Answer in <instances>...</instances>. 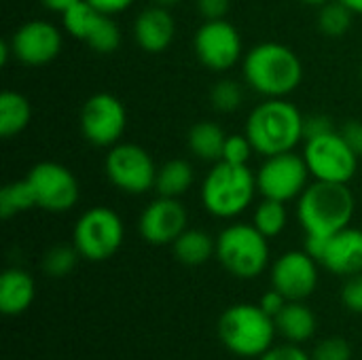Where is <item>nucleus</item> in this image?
Returning a JSON list of instances; mask_svg holds the SVG:
<instances>
[{
	"instance_id": "nucleus-1",
	"label": "nucleus",
	"mask_w": 362,
	"mask_h": 360,
	"mask_svg": "<svg viewBox=\"0 0 362 360\" xmlns=\"http://www.w3.org/2000/svg\"><path fill=\"white\" fill-rule=\"evenodd\" d=\"M242 74L246 85L257 93L265 98H286L301 85L303 66L291 47L261 42L244 55Z\"/></svg>"
},
{
	"instance_id": "nucleus-2",
	"label": "nucleus",
	"mask_w": 362,
	"mask_h": 360,
	"mask_svg": "<svg viewBox=\"0 0 362 360\" xmlns=\"http://www.w3.org/2000/svg\"><path fill=\"white\" fill-rule=\"evenodd\" d=\"M303 115L284 98H267L252 108L246 121V136L263 157L293 151L303 140Z\"/></svg>"
},
{
	"instance_id": "nucleus-3",
	"label": "nucleus",
	"mask_w": 362,
	"mask_h": 360,
	"mask_svg": "<svg viewBox=\"0 0 362 360\" xmlns=\"http://www.w3.org/2000/svg\"><path fill=\"white\" fill-rule=\"evenodd\" d=\"M354 208V195L348 185L316 180L299 195L297 221L305 236L331 238L333 233L350 227Z\"/></svg>"
},
{
	"instance_id": "nucleus-4",
	"label": "nucleus",
	"mask_w": 362,
	"mask_h": 360,
	"mask_svg": "<svg viewBox=\"0 0 362 360\" xmlns=\"http://www.w3.org/2000/svg\"><path fill=\"white\" fill-rule=\"evenodd\" d=\"M276 333L274 318L267 316L261 306L238 303L218 318V339L229 352L242 359L263 356L272 348Z\"/></svg>"
},
{
	"instance_id": "nucleus-5",
	"label": "nucleus",
	"mask_w": 362,
	"mask_h": 360,
	"mask_svg": "<svg viewBox=\"0 0 362 360\" xmlns=\"http://www.w3.org/2000/svg\"><path fill=\"white\" fill-rule=\"evenodd\" d=\"M257 176L248 166L216 161L202 185V204L216 219L242 214L255 199Z\"/></svg>"
},
{
	"instance_id": "nucleus-6",
	"label": "nucleus",
	"mask_w": 362,
	"mask_h": 360,
	"mask_svg": "<svg viewBox=\"0 0 362 360\" xmlns=\"http://www.w3.org/2000/svg\"><path fill=\"white\" fill-rule=\"evenodd\" d=\"M267 240L255 225H229L216 238V259L235 278H257L269 265Z\"/></svg>"
},
{
	"instance_id": "nucleus-7",
	"label": "nucleus",
	"mask_w": 362,
	"mask_h": 360,
	"mask_svg": "<svg viewBox=\"0 0 362 360\" xmlns=\"http://www.w3.org/2000/svg\"><path fill=\"white\" fill-rule=\"evenodd\" d=\"M125 227L121 216L106 206H93L85 210L72 233V244L87 261H106L123 246Z\"/></svg>"
},
{
	"instance_id": "nucleus-8",
	"label": "nucleus",
	"mask_w": 362,
	"mask_h": 360,
	"mask_svg": "<svg viewBox=\"0 0 362 360\" xmlns=\"http://www.w3.org/2000/svg\"><path fill=\"white\" fill-rule=\"evenodd\" d=\"M303 159L310 168V174L322 182L348 185L358 168V155L348 146L339 132L305 140Z\"/></svg>"
},
{
	"instance_id": "nucleus-9",
	"label": "nucleus",
	"mask_w": 362,
	"mask_h": 360,
	"mask_svg": "<svg viewBox=\"0 0 362 360\" xmlns=\"http://www.w3.org/2000/svg\"><path fill=\"white\" fill-rule=\"evenodd\" d=\"M104 168L110 185L127 195H142L155 189L157 166L153 157L138 144L117 142L110 146Z\"/></svg>"
},
{
	"instance_id": "nucleus-10",
	"label": "nucleus",
	"mask_w": 362,
	"mask_h": 360,
	"mask_svg": "<svg viewBox=\"0 0 362 360\" xmlns=\"http://www.w3.org/2000/svg\"><path fill=\"white\" fill-rule=\"evenodd\" d=\"M310 168L303 155H295L293 151L265 157V163L257 172V189L267 199L291 202L299 199V195L308 189Z\"/></svg>"
},
{
	"instance_id": "nucleus-11",
	"label": "nucleus",
	"mask_w": 362,
	"mask_h": 360,
	"mask_svg": "<svg viewBox=\"0 0 362 360\" xmlns=\"http://www.w3.org/2000/svg\"><path fill=\"white\" fill-rule=\"evenodd\" d=\"M81 134L93 146H115L125 127L127 112L119 98L112 93H95L81 108Z\"/></svg>"
},
{
	"instance_id": "nucleus-12",
	"label": "nucleus",
	"mask_w": 362,
	"mask_h": 360,
	"mask_svg": "<svg viewBox=\"0 0 362 360\" xmlns=\"http://www.w3.org/2000/svg\"><path fill=\"white\" fill-rule=\"evenodd\" d=\"M193 51L206 68L225 72L242 57V36L227 19L204 21L193 36Z\"/></svg>"
},
{
	"instance_id": "nucleus-13",
	"label": "nucleus",
	"mask_w": 362,
	"mask_h": 360,
	"mask_svg": "<svg viewBox=\"0 0 362 360\" xmlns=\"http://www.w3.org/2000/svg\"><path fill=\"white\" fill-rule=\"evenodd\" d=\"M36 208L47 212H68L78 202V180L74 174L55 161H40L28 172Z\"/></svg>"
},
{
	"instance_id": "nucleus-14",
	"label": "nucleus",
	"mask_w": 362,
	"mask_h": 360,
	"mask_svg": "<svg viewBox=\"0 0 362 360\" xmlns=\"http://www.w3.org/2000/svg\"><path fill=\"white\" fill-rule=\"evenodd\" d=\"M318 284V261L308 250L284 252L272 267V289L288 301L308 299Z\"/></svg>"
},
{
	"instance_id": "nucleus-15",
	"label": "nucleus",
	"mask_w": 362,
	"mask_h": 360,
	"mask_svg": "<svg viewBox=\"0 0 362 360\" xmlns=\"http://www.w3.org/2000/svg\"><path fill=\"white\" fill-rule=\"evenodd\" d=\"M13 57L25 66H45L53 62L62 51V32L42 19L25 21L11 36Z\"/></svg>"
},
{
	"instance_id": "nucleus-16",
	"label": "nucleus",
	"mask_w": 362,
	"mask_h": 360,
	"mask_svg": "<svg viewBox=\"0 0 362 360\" xmlns=\"http://www.w3.org/2000/svg\"><path fill=\"white\" fill-rule=\"evenodd\" d=\"M189 214L178 197L159 195L140 214V236L153 246L174 244L176 238L187 229Z\"/></svg>"
},
{
	"instance_id": "nucleus-17",
	"label": "nucleus",
	"mask_w": 362,
	"mask_h": 360,
	"mask_svg": "<svg viewBox=\"0 0 362 360\" xmlns=\"http://www.w3.org/2000/svg\"><path fill=\"white\" fill-rule=\"evenodd\" d=\"M318 263L337 276H356L362 272V229L346 227L325 240Z\"/></svg>"
},
{
	"instance_id": "nucleus-18",
	"label": "nucleus",
	"mask_w": 362,
	"mask_h": 360,
	"mask_svg": "<svg viewBox=\"0 0 362 360\" xmlns=\"http://www.w3.org/2000/svg\"><path fill=\"white\" fill-rule=\"evenodd\" d=\"M176 36V23L165 6L151 4L134 21V38L138 47L146 53L165 51Z\"/></svg>"
},
{
	"instance_id": "nucleus-19",
	"label": "nucleus",
	"mask_w": 362,
	"mask_h": 360,
	"mask_svg": "<svg viewBox=\"0 0 362 360\" xmlns=\"http://www.w3.org/2000/svg\"><path fill=\"white\" fill-rule=\"evenodd\" d=\"M36 295V284L25 269L11 267L0 276V312L6 316L23 314Z\"/></svg>"
},
{
	"instance_id": "nucleus-20",
	"label": "nucleus",
	"mask_w": 362,
	"mask_h": 360,
	"mask_svg": "<svg viewBox=\"0 0 362 360\" xmlns=\"http://www.w3.org/2000/svg\"><path fill=\"white\" fill-rule=\"evenodd\" d=\"M274 323L276 331L291 344H303L316 333V316L303 301H288Z\"/></svg>"
},
{
	"instance_id": "nucleus-21",
	"label": "nucleus",
	"mask_w": 362,
	"mask_h": 360,
	"mask_svg": "<svg viewBox=\"0 0 362 360\" xmlns=\"http://www.w3.org/2000/svg\"><path fill=\"white\" fill-rule=\"evenodd\" d=\"M225 140H227V134L214 121H199L187 134L191 153L202 161H214V163L221 161Z\"/></svg>"
},
{
	"instance_id": "nucleus-22",
	"label": "nucleus",
	"mask_w": 362,
	"mask_h": 360,
	"mask_svg": "<svg viewBox=\"0 0 362 360\" xmlns=\"http://www.w3.org/2000/svg\"><path fill=\"white\" fill-rule=\"evenodd\" d=\"M174 257L187 267L204 265L212 255H216V240H212L202 229H185L172 244Z\"/></svg>"
},
{
	"instance_id": "nucleus-23",
	"label": "nucleus",
	"mask_w": 362,
	"mask_h": 360,
	"mask_svg": "<svg viewBox=\"0 0 362 360\" xmlns=\"http://www.w3.org/2000/svg\"><path fill=\"white\" fill-rule=\"evenodd\" d=\"M32 119V106L25 95L17 91L0 93V136L4 140L21 134Z\"/></svg>"
},
{
	"instance_id": "nucleus-24",
	"label": "nucleus",
	"mask_w": 362,
	"mask_h": 360,
	"mask_svg": "<svg viewBox=\"0 0 362 360\" xmlns=\"http://www.w3.org/2000/svg\"><path fill=\"white\" fill-rule=\"evenodd\" d=\"M193 185V168L187 159H170L157 168L155 189L163 197H180Z\"/></svg>"
},
{
	"instance_id": "nucleus-25",
	"label": "nucleus",
	"mask_w": 362,
	"mask_h": 360,
	"mask_svg": "<svg viewBox=\"0 0 362 360\" xmlns=\"http://www.w3.org/2000/svg\"><path fill=\"white\" fill-rule=\"evenodd\" d=\"M102 11H98L93 4H89L87 0H78L76 4H72L68 11L62 13V23L68 30L70 36H74L76 40H87L89 34L95 30L98 21L102 19Z\"/></svg>"
},
{
	"instance_id": "nucleus-26",
	"label": "nucleus",
	"mask_w": 362,
	"mask_h": 360,
	"mask_svg": "<svg viewBox=\"0 0 362 360\" xmlns=\"http://www.w3.org/2000/svg\"><path fill=\"white\" fill-rule=\"evenodd\" d=\"M36 206V197L28 178L8 182L0 189V216L6 221L19 212H25Z\"/></svg>"
},
{
	"instance_id": "nucleus-27",
	"label": "nucleus",
	"mask_w": 362,
	"mask_h": 360,
	"mask_svg": "<svg viewBox=\"0 0 362 360\" xmlns=\"http://www.w3.org/2000/svg\"><path fill=\"white\" fill-rule=\"evenodd\" d=\"M288 221V212H286V204L278 202V199H263L257 210H255V221L252 225L265 236V238H276L284 231Z\"/></svg>"
},
{
	"instance_id": "nucleus-28",
	"label": "nucleus",
	"mask_w": 362,
	"mask_h": 360,
	"mask_svg": "<svg viewBox=\"0 0 362 360\" xmlns=\"http://www.w3.org/2000/svg\"><path fill=\"white\" fill-rule=\"evenodd\" d=\"M352 11L339 2V0H331L327 4L320 6L318 11V30L325 34V36H331V38H339L344 36L350 25H352Z\"/></svg>"
},
{
	"instance_id": "nucleus-29",
	"label": "nucleus",
	"mask_w": 362,
	"mask_h": 360,
	"mask_svg": "<svg viewBox=\"0 0 362 360\" xmlns=\"http://www.w3.org/2000/svg\"><path fill=\"white\" fill-rule=\"evenodd\" d=\"M78 250L76 246H68V244H55L53 248H49L42 257V272L51 278H64L68 276L78 261Z\"/></svg>"
},
{
	"instance_id": "nucleus-30",
	"label": "nucleus",
	"mask_w": 362,
	"mask_h": 360,
	"mask_svg": "<svg viewBox=\"0 0 362 360\" xmlns=\"http://www.w3.org/2000/svg\"><path fill=\"white\" fill-rule=\"evenodd\" d=\"M95 53H112L115 49H119L121 45V30L117 25V21L112 19V15H102V19L98 21L95 30L89 34V38L85 40Z\"/></svg>"
},
{
	"instance_id": "nucleus-31",
	"label": "nucleus",
	"mask_w": 362,
	"mask_h": 360,
	"mask_svg": "<svg viewBox=\"0 0 362 360\" xmlns=\"http://www.w3.org/2000/svg\"><path fill=\"white\" fill-rule=\"evenodd\" d=\"M244 100V91L242 85L233 79H221L218 83H214L212 91H210V102L212 108L216 112H235L240 108Z\"/></svg>"
},
{
	"instance_id": "nucleus-32",
	"label": "nucleus",
	"mask_w": 362,
	"mask_h": 360,
	"mask_svg": "<svg viewBox=\"0 0 362 360\" xmlns=\"http://www.w3.org/2000/svg\"><path fill=\"white\" fill-rule=\"evenodd\" d=\"M255 146L248 140L246 134H231L225 140V149H223V159L227 163H238V166H248V159L252 155Z\"/></svg>"
},
{
	"instance_id": "nucleus-33",
	"label": "nucleus",
	"mask_w": 362,
	"mask_h": 360,
	"mask_svg": "<svg viewBox=\"0 0 362 360\" xmlns=\"http://www.w3.org/2000/svg\"><path fill=\"white\" fill-rule=\"evenodd\" d=\"M312 360H352V348L341 337H327L314 348Z\"/></svg>"
},
{
	"instance_id": "nucleus-34",
	"label": "nucleus",
	"mask_w": 362,
	"mask_h": 360,
	"mask_svg": "<svg viewBox=\"0 0 362 360\" xmlns=\"http://www.w3.org/2000/svg\"><path fill=\"white\" fill-rule=\"evenodd\" d=\"M331 132H337L335 123H333L331 117H327L322 112H314V115H308L303 119V140L318 138V136H325V134H331Z\"/></svg>"
},
{
	"instance_id": "nucleus-35",
	"label": "nucleus",
	"mask_w": 362,
	"mask_h": 360,
	"mask_svg": "<svg viewBox=\"0 0 362 360\" xmlns=\"http://www.w3.org/2000/svg\"><path fill=\"white\" fill-rule=\"evenodd\" d=\"M341 301L350 312L362 314V272L348 278L341 291Z\"/></svg>"
},
{
	"instance_id": "nucleus-36",
	"label": "nucleus",
	"mask_w": 362,
	"mask_h": 360,
	"mask_svg": "<svg viewBox=\"0 0 362 360\" xmlns=\"http://www.w3.org/2000/svg\"><path fill=\"white\" fill-rule=\"evenodd\" d=\"M259 360H312L310 354H305V350L299 348V344H284V346H276L269 348Z\"/></svg>"
},
{
	"instance_id": "nucleus-37",
	"label": "nucleus",
	"mask_w": 362,
	"mask_h": 360,
	"mask_svg": "<svg viewBox=\"0 0 362 360\" xmlns=\"http://www.w3.org/2000/svg\"><path fill=\"white\" fill-rule=\"evenodd\" d=\"M197 13L210 21V19H225V15L229 13L231 0H195Z\"/></svg>"
},
{
	"instance_id": "nucleus-38",
	"label": "nucleus",
	"mask_w": 362,
	"mask_h": 360,
	"mask_svg": "<svg viewBox=\"0 0 362 360\" xmlns=\"http://www.w3.org/2000/svg\"><path fill=\"white\" fill-rule=\"evenodd\" d=\"M288 303V299L280 293V291H276V289H272V291H267L263 297H261V310L267 314V316H272V318H276L282 310H284V306Z\"/></svg>"
},
{
	"instance_id": "nucleus-39",
	"label": "nucleus",
	"mask_w": 362,
	"mask_h": 360,
	"mask_svg": "<svg viewBox=\"0 0 362 360\" xmlns=\"http://www.w3.org/2000/svg\"><path fill=\"white\" fill-rule=\"evenodd\" d=\"M339 134L344 136V140L348 142V146L362 157V121H348L344 123V127L339 129Z\"/></svg>"
},
{
	"instance_id": "nucleus-40",
	"label": "nucleus",
	"mask_w": 362,
	"mask_h": 360,
	"mask_svg": "<svg viewBox=\"0 0 362 360\" xmlns=\"http://www.w3.org/2000/svg\"><path fill=\"white\" fill-rule=\"evenodd\" d=\"M87 2L93 4L98 11H102L106 15H117V13L127 11L136 0H87Z\"/></svg>"
},
{
	"instance_id": "nucleus-41",
	"label": "nucleus",
	"mask_w": 362,
	"mask_h": 360,
	"mask_svg": "<svg viewBox=\"0 0 362 360\" xmlns=\"http://www.w3.org/2000/svg\"><path fill=\"white\" fill-rule=\"evenodd\" d=\"M45 8H49V11H55V13H64V11H68L72 4H76L78 0H38Z\"/></svg>"
},
{
	"instance_id": "nucleus-42",
	"label": "nucleus",
	"mask_w": 362,
	"mask_h": 360,
	"mask_svg": "<svg viewBox=\"0 0 362 360\" xmlns=\"http://www.w3.org/2000/svg\"><path fill=\"white\" fill-rule=\"evenodd\" d=\"M339 2H344L352 13H356V15H362V0H339Z\"/></svg>"
},
{
	"instance_id": "nucleus-43",
	"label": "nucleus",
	"mask_w": 362,
	"mask_h": 360,
	"mask_svg": "<svg viewBox=\"0 0 362 360\" xmlns=\"http://www.w3.org/2000/svg\"><path fill=\"white\" fill-rule=\"evenodd\" d=\"M153 4H157V6H165V8H170V6H176L178 2H182V0H151Z\"/></svg>"
},
{
	"instance_id": "nucleus-44",
	"label": "nucleus",
	"mask_w": 362,
	"mask_h": 360,
	"mask_svg": "<svg viewBox=\"0 0 362 360\" xmlns=\"http://www.w3.org/2000/svg\"><path fill=\"white\" fill-rule=\"evenodd\" d=\"M303 4H308V6H322V4H327V2H331V0H301Z\"/></svg>"
},
{
	"instance_id": "nucleus-45",
	"label": "nucleus",
	"mask_w": 362,
	"mask_h": 360,
	"mask_svg": "<svg viewBox=\"0 0 362 360\" xmlns=\"http://www.w3.org/2000/svg\"><path fill=\"white\" fill-rule=\"evenodd\" d=\"M361 74H362V70H361Z\"/></svg>"
}]
</instances>
